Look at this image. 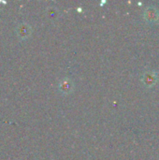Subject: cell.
<instances>
[{"label":"cell","instance_id":"1","mask_svg":"<svg viewBox=\"0 0 159 160\" xmlns=\"http://www.w3.org/2000/svg\"><path fill=\"white\" fill-rule=\"evenodd\" d=\"M29 31H30V30L28 29V25H27V24H22V25L19 27V29H18L19 36H21V37H27Z\"/></svg>","mask_w":159,"mask_h":160}]
</instances>
